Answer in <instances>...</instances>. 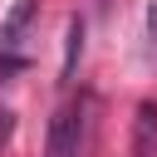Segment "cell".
<instances>
[{"label": "cell", "instance_id": "cell-1", "mask_svg": "<svg viewBox=\"0 0 157 157\" xmlns=\"http://www.w3.org/2000/svg\"><path fill=\"white\" fill-rule=\"evenodd\" d=\"M88 132H93V98L78 93V98H69V103L54 113L44 157H83V152H88Z\"/></svg>", "mask_w": 157, "mask_h": 157}, {"label": "cell", "instance_id": "cell-2", "mask_svg": "<svg viewBox=\"0 0 157 157\" xmlns=\"http://www.w3.org/2000/svg\"><path fill=\"white\" fill-rule=\"evenodd\" d=\"M132 157H157V103H137L132 118Z\"/></svg>", "mask_w": 157, "mask_h": 157}, {"label": "cell", "instance_id": "cell-3", "mask_svg": "<svg viewBox=\"0 0 157 157\" xmlns=\"http://www.w3.org/2000/svg\"><path fill=\"white\" fill-rule=\"evenodd\" d=\"M78 54H83V20L74 15V20H69V34H64V78H74Z\"/></svg>", "mask_w": 157, "mask_h": 157}, {"label": "cell", "instance_id": "cell-4", "mask_svg": "<svg viewBox=\"0 0 157 157\" xmlns=\"http://www.w3.org/2000/svg\"><path fill=\"white\" fill-rule=\"evenodd\" d=\"M147 59H157V5L147 10Z\"/></svg>", "mask_w": 157, "mask_h": 157}, {"label": "cell", "instance_id": "cell-5", "mask_svg": "<svg viewBox=\"0 0 157 157\" xmlns=\"http://www.w3.org/2000/svg\"><path fill=\"white\" fill-rule=\"evenodd\" d=\"M0 137H10V113L0 108Z\"/></svg>", "mask_w": 157, "mask_h": 157}]
</instances>
